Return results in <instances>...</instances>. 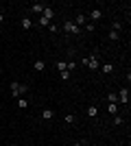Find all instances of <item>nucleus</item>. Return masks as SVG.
<instances>
[{"label": "nucleus", "instance_id": "obj_28", "mask_svg": "<svg viewBox=\"0 0 131 146\" xmlns=\"http://www.w3.org/2000/svg\"><path fill=\"white\" fill-rule=\"evenodd\" d=\"M11 146H18V144H11Z\"/></svg>", "mask_w": 131, "mask_h": 146}, {"label": "nucleus", "instance_id": "obj_3", "mask_svg": "<svg viewBox=\"0 0 131 146\" xmlns=\"http://www.w3.org/2000/svg\"><path fill=\"white\" fill-rule=\"evenodd\" d=\"M116 96H118V103L129 105V90H127V87H122V90H120L118 94H116Z\"/></svg>", "mask_w": 131, "mask_h": 146}, {"label": "nucleus", "instance_id": "obj_23", "mask_svg": "<svg viewBox=\"0 0 131 146\" xmlns=\"http://www.w3.org/2000/svg\"><path fill=\"white\" fill-rule=\"evenodd\" d=\"M57 70L63 72V70H66V61H57Z\"/></svg>", "mask_w": 131, "mask_h": 146}, {"label": "nucleus", "instance_id": "obj_11", "mask_svg": "<svg viewBox=\"0 0 131 146\" xmlns=\"http://www.w3.org/2000/svg\"><path fill=\"white\" fill-rule=\"evenodd\" d=\"M87 116H90V118H96V116H98V107L90 105V107H87Z\"/></svg>", "mask_w": 131, "mask_h": 146}, {"label": "nucleus", "instance_id": "obj_29", "mask_svg": "<svg viewBox=\"0 0 131 146\" xmlns=\"http://www.w3.org/2000/svg\"><path fill=\"white\" fill-rule=\"evenodd\" d=\"M26 146H31V144H26Z\"/></svg>", "mask_w": 131, "mask_h": 146}, {"label": "nucleus", "instance_id": "obj_22", "mask_svg": "<svg viewBox=\"0 0 131 146\" xmlns=\"http://www.w3.org/2000/svg\"><path fill=\"white\" fill-rule=\"evenodd\" d=\"M109 103H118V96H116V94H109V96H107V105Z\"/></svg>", "mask_w": 131, "mask_h": 146}, {"label": "nucleus", "instance_id": "obj_20", "mask_svg": "<svg viewBox=\"0 0 131 146\" xmlns=\"http://www.w3.org/2000/svg\"><path fill=\"white\" fill-rule=\"evenodd\" d=\"M122 122H125V118H122V116H114V124H116V127H120Z\"/></svg>", "mask_w": 131, "mask_h": 146}, {"label": "nucleus", "instance_id": "obj_19", "mask_svg": "<svg viewBox=\"0 0 131 146\" xmlns=\"http://www.w3.org/2000/svg\"><path fill=\"white\" fill-rule=\"evenodd\" d=\"M63 120H66V124H72V122H74L76 118L72 116V113H66V118H63Z\"/></svg>", "mask_w": 131, "mask_h": 146}, {"label": "nucleus", "instance_id": "obj_4", "mask_svg": "<svg viewBox=\"0 0 131 146\" xmlns=\"http://www.w3.org/2000/svg\"><path fill=\"white\" fill-rule=\"evenodd\" d=\"M87 68H90V70H98V68H100V61H98V57H96V55L87 57Z\"/></svg>", "mask_w": 131, "mask_h": 146}, {"label": "nucleus", "instance_id": "obj_5", "mask_svg": "<svg viewBox=\"0 0 131 146\" xmlns=\"http://www.w3.org/2000/svg\"><path fill=\"white\" fill-rule=\"evenodd\" d=\"M44 2H35V5H31V13H35V15H42L44 13Z\"/></svg>", "mask_w": 131, "mask_h": 146}, {"label": "nucleus", "instance_id": "obj_15", "mask_svg": "<svg viewBox=\"0 0 131 146\" xmlns=\"http://www.w3.org/2000/svg\"><path fill=\"white\" fill-rule=\"evenodd\" d=\"M18 107L20 109H26V107H29V100H26V98H18Z\"/></svg>", "mask_w": 131, "mask_h": 146}, {"label": "nucleus", "instance_id": "obj_17", "mask_svg": "<svg viewBox=\"0 0 131 146\" xmlns=\"http://www.w3.org/2000/svg\"><path fill=\"white\" fill-rule=\"evenodd\" d=\"M109 39H112V42H118V39H120V33H116V31H109Z\"/></svg>", "mask_w": 131, "mask_h": 146}, {"label": "nucleus", "instance_id": "obj_2", "mask_svg": "<svg viewBox=\"0 0 131 146\" xmlns=\"http://www.w3.org/2000/svg\"><path fill=\"white\" fill-rule=\"evenodd\" d=\"M63 31H66V33H70V35H79V33H81V29H79V26H76L72 20L63 22Z\"/></svg>", "mask_w": 131, "mask_h": 146}, {"label": "nucleus", "instance_id": "obj_14", "mask_svg": "<svg viewBox=\"0 0 131 146\" xmlns=\"http://www.w3.org/2000/svg\"><path fill=\"white\" fill-rule=\"evenodd\" d=\"M31 26H33V20H31V18H22V29L29 31Z\"/></svg>", "mask_w": 131, "mask_h": 146}, {"label": "nucleus", "instance_id": "obj_21", "mask_svg": "<svg viewBox=\"0 0 131 146\" xmlns=\"http://www.w3.org/2000/svg\"><path fill=\"white\" fill-rule=\"evenodd\" d=\"M112 31H116V33H120V31H122V24H120V22H114V24H112Z\"/></svg>", "mask_w": 131, "mask_h": 146}, {"label": "nucleus", "instance_id": "obj_9", "mask_svg": "<svg viewBox=\"0 0 131 146\" xmlns=\"http://www.w3.org/2000/svg\"><path fill=\"white\" fill-rule=\"evenodd\" d=\"M42 118L44 120H53V118H55V111L53 109H42Z\"/></svg>", "mask_w": 131, "mask_h": 146}, {"label": "nucleus", "instance_id": "obj_12", "mask_svg": "<svg viewBox=\"0 0 131 146\" xmlns=\"http://www.w3.org/2000/svg\"><path fill=\"white\" fill-rule=\"evenodd\" d=\"M107 109H109L112 116H118V105H116V103H109V105H107Z\"/></svg>", "mask_w": 131, "mask_h": 146}, {"label": "nucleus", "instance_id": "obj_25", "mask_svg": "<svg viewBox=\"0 0 131 146\" xmlns=\"http://www.w3.org/2000/svg\"><path fill=\"white\" fill-rule=\"evenodd\" d=\"M48 29H50V33H57V31H59V26H57V24H50Z\"/></svg>", "mask_w": 131, "mask_h": 146}, {"label": "nucleus", "instance_id": "obj_27", "mask_svg": "<svg viewBox=\"0 0 131 146\" xmlns=\"http://www.w3.org/2000/svg\"><path fill=\"white\" fill-rule=\"evenodd\" d=\"M81 146H92V144H85V142H83V144H81Z\"/></svg>", "mask_w": 131, "mask_h": 146}, {"label": "nucleus", "instance_id": "obj_16", "mask_svg": "<svg viewBox=\"0 0 131 146\" xmlns=\"http://www.w3.org/2000/svg\"><path fill=\"white\" fill-rule=\"evenodd\" d=\"M37 24H39V26H50V20H46V18H44V15H39Z\"/></svg>", "mask_w": 131, "mask_h": 146}, {"label": "nucleus", "instance_id": "obj_8", "mask_svg": "<svg viewBox=\"0 0 131 146\" xmlns=\"http://www.w3.org/2000/svg\"><path fill=\"white\" fill-rule=\"evenodd\" d=\"M100 72H103V74H112L114 66H112V63H100Z\"/></svg>", "mask_w": 131, "mask_h": 146}, {"label": "nucleus", "instance_id": "obj_1", "mask_svg": "<svg viewBox=\"0 0 131 146\" xmlns=\"http://www.w3.org/2000/svg\"><path fill=\"white\" fill-rule=\"evenodd\" d=\"M26 92H29V85H26V83H18V81L11 83V94L15 98H22V94H26Z\"/></svg>", "mask_w": 131, "mask_h": 146}, {"label": "nucleus", "instance_id": "obj_13", "mask_svg": "<svg viewBox=\"0 0 131 146\" xmlns=\"http://www.w3.org/2000/svg\"><path fill=\"white\" fill-rule=\"evenodd\" d=\"M33 68H35L37 72H44V68H46V63H44V61L39 59V61H35V63H33Z\"/></svg>", "mask_w": 131, "mask_h": 146}, {"label": "nucleus", "instance_id": "obj_26", "mask_svg": "<svg viewBox=\"0 0 131 146\" xmlns=\"http://www.w3.org/2000/svg\"><path fill=\"white\" fill-rule=\"evenodd\" d=\"M2 22H5V15H2V13H0V24H2Z\"/></svg>", "mask_w": 131, "mask_h": 146}, {"label": "nucleus", "instance_id": "obj_24", "mask_svg": "<svg viewBox=\"0 0 131 146\" xmlns=\"http://www.w3.org/2000/svg\"><path fill=\"white\" fill-rule=\"evenodd\" d=\"M94 29H96V24H92V22H90V24H85V31H87V33H92Z\"/></svg>", "mask_w": 131, "mask_h": 146}, {"label": "nucleus", "instance_id": "obj_7", "mask_svg": "<svg viewBox=\"0 0 131 146\" xmlns=\"http://www.w3.org/2000/svg\"><path fill=\"white\" fill-rule=\"evenodd\" d=\"M85 22H87V15H85V13H79V15H76V20H74V24L79 26V29H81V24L85 26Z\"/></svg>", "mask_w": 131, "mask_h": 146}, {"label": "nucleus", "instance_id": "obj_10", "mask_svg": "<svg viewBox=\"0 0 131 146\" xmlns=\"http://www.w3.org/2000/svg\"><path fill=\"white\" fill-rule=\"evenodd\" d=\"M42 15H44L46 20H53V18H55V11H53L50 7H44V13H42Z\"/></svg>", "mask_w": 131, "mask_h": 146}, {"label": "nucleus", "instance_id": "obj_6", "mask_svg": "<svg viewBox=\"0 0 131 146\" xmlns=\"http://www.w3.org/2000/svg\"><path fill=\"white\" fill-rule=\"evenodd\" d=\"M100 18H103V11H100V9H92V13H90V20H92V24H94V22H98Z\"/></svg>", "mask_w": 131, "mask_h": 146}, {"label": "nucleus", "instance_id": "obj_18", "mask_svg": "<svg viewBox=\"0 0 131 146\" xmlns=\"http://www.w3.org/2000/svg\"><path fill=\"white\" fill-rule=\"evenodd\" d=\"M70 76H72V74H70L68 70H63V72H59V79H61V81H68Z\"/></svg>", "mask_w": 131, "mask_h": 146}]
</instances>
